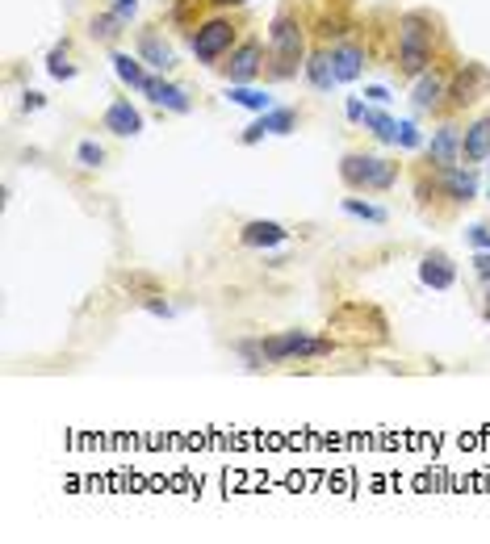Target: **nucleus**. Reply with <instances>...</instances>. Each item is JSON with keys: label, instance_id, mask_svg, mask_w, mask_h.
I'll list each match as a JSON object with an SVG mask.
<instances>
[{"label": "nucleus", "instance_id": "obj_21", "mask_svg": "<svg viewBox=\"0 0 490 544\" xmlns=\"http://www.w3.org/2000/svg\"><path fill=\"white\" fill-rule=\"evenodd\" d=\"M113 72H118L122 80L131 88H142L147 84V72H142V63L134 59V54H126V51H113Z\"/></svg>", "mask_w": 490, "mask_h": 544}, {"label": "nucleus", "instance_id": "obj_12", "mask_svg": "<svg viewBox=\"0 0 490 544\" xmlns=\"http://www.w3.org/2000/svg\"><path fill=\"white\" fill-rule=\"evenodd\" d=\"M294 126H298V113H294V109H269V113H260V118H256L248 131H243L240 142H260L264 134H289Z\"/></svg>", "mask_w": 490, "mask_h": 544}, {"label": "nucleus", "instance_id": "obj_5", "mask_svg": "<svg viewBox=\"0 0 490 544\" xmlns=\"http://www.w3.org/2000/svg\"><path fill=\"white\" fill-rule=\"evenodd\" d=\"M235 22L230 17H210V22H201L193 30V54L201 59L206 67H214L222 54L235 51Z\"/></svg>", "mask_w": 490, "mask_h": 544}, {"label": "nucleus", "instance_id": "obj_32", "mask_svg": "<svg viewBox=\"0 0 490 544\" xmlns=\"http://www.w3.org/2000/svg\"><path fill=\"white\" fill-rule=\"evenodd\" d=\"M348 118H352V121H365V105H360L357 97L348 101Z\"/></svg>", "mask_w": 490, "mask_h": 544}, {"label": "nucleus", "instance_id": "obj_1", "mask_svg": "<svg viewBox=\"0 0 490 544\" xmlns=\"http://www.w3.org/2000/svg\"><path fill=\"white\" fill-rule=\"evenodd\" d=\"M302 59H306V30L294 9H281L269 25V76L272 80L298 76V67H306Z\"/></svg>", "mask_w": 490, "mask_h": 544}, {"label": "nucleus", "instance_id": "obj_11", "mask_svg": "<svg viewBox=\"0 0 490 544\" xmlns=\"http://www.w3.org/2000/svg\"><path fill=\"white\" fill-rule=\"evenodd\" d=\"M440 193H445L448 201L466 206V201L478 197V172H474V168H445V172H440Z\"/></svg>", "mask_w": 490, "mask_h": 544}, {"label": "nucleus", "instance_id": "obj_8", "mask_svg": "<svg viewBox=\"0 0 490 544\" xmlns=\"http://www.w3.org/2000/svg\"><path fill=\"white\" fill-rule=\"evenodd\" d=\"M427 163H432L436 172H445V168H457L461 163V131L453 126V121H445V126L432 134V142H427Z\"/></svg>", "mask_w": 490, "mask_h": 544}, {"label": "nucleus", "instance_id": "obj_17", "mask_svg": "<svg viewBox=\"0 0 490 544\" xmlns=\"http://www.w3.org/2000/svg\"><path fill=\"white\" fill-rule=\"evenodd\" d=\"M461 160L466 163L490 160V118H478L466 134H461Z\"/></svg>", "mask_w": 490, "mask_h": 544}, {"label": "nucleus", "instance_id": "obj_16", "mask_svg": "<svg viewBox=\"0 0 490 544\" xmlns=\"http://www.w3.org/2000/svg\"><path fill=\"white\" fill-rule=\"evenodd\" d=\"M285 235H289V230H285L281 222H272V218H251L248 227L240 230V239L248 243V248H277V243H285Z\"/></svg>", "mask_w": 490, "mask_h": 544}, {"label": "nucleus", "instance_id": "obj_2", "mask_svg": "<svg viewBox=\"0 0 490 544\" xmlns=\"http://www.w3.org/2000/svg\"><path fill=\"white\" fill-rule=\"evenodd\" d=\"M398 67L411 80H419L427 67H436V30L432 17L419 9L398 17Z\"/></svg>", "mask_w": 490, "mask_h": 544}, {"label": "nucleus", "instance_id": "obj_29", "mask_svg": "<svg viewBox=\"0 0 490 544\" xmlns=\"http://www.w3.org/2000/svg\"><path fill=\"white\" fill-rule=\"evenodd\" d=\"M113 13H118V17H126V22H131L134 13H139V0H113Z\"/></svg>", "mask_w": 490, "mask_h": 544}, {"label": "nucleus", "instance_id": "obj_19", "mask_svg": "<svg viewBox=\"0 0 490 544\" xmlns=\"http://www.w3.org/2000/svg\"><path fill=\"white\" fill-rule=\"evenodd\" d=\"M139 54H142V59H147V63H152V67H160V72H168V67L176 63V59H172V46H168V43H160L155 34H142Z\"/></svg>", "mask_w": 490, "mask_h": 544}, {"label": "nucleus", "instance_id": "obj_18", "mask_svg": "<svg viewBox=\"0 0 490 544\" xmlns=\"http://www.w3.org/2000/svg\"><path fill=\"white\" fill-rule=\"evenodd\" d=\"M306 76H310V84H315L318 92H327L331 84H339L336 67H331V51H310L306 54Z\"/></svg>", "mask_w": 490, "mask_h": 544}, {"label": "nucleus", "instance_id": "obj_31", "mask_svg": "<svg viewBox=\"0 0 490 544\" xmlns=\"http://www.w3.org/2000/svg\"><path fill=\"white\" fill-rule=\"evenodd\" d=\"M365 97H369V101H377V105H386V101H390V92H386V88H381V84H373V88H365Z\"/></svg>", "mask_w": 490, "mask_h": 544}, {"label": "nucleus", "instance_id": "obj_4", "mask_svg": "<svg viewBox=\"0 0 490 544\" xmlns=\"http://www.w3.org/2000/svg\"><path fill=\"white\" fill-rule=\"evenodd\" d=\"M331 352V339H318L310 331H277V335L260 339V356L269 364H285V360H318Z\"/></svg>", "mask_w": 490, "mask_h": 544}, {"label": "nucleus", "instance_id": "obj_13", "mask_svg": "<svg viewBox=\"0 0 490 544\" xmlns=\"http://www.w3.org/2000/svg\"><path fill=\"white\" fill-rule=\"evenodd\" d=\"M419 281L432 285V289H453L457 268H453V260H448L445 251H427L424 260H419Z\"/></svg>", "mask_w": 490, "mask_h": 544}, {"label": "nucleus", "instance_id": "obj_28", "mask_svg": "<svg viewBox=\"0 0 490 544\" xmlns=\"http://www.w3.org/2000/svg\"><path fill=\"white\" fill-rule=\"evenodd\" d=\"M469 243H474L478 251H490V227H482V222L478 227H469Z\"/></svg>", "mask_w": 490, "mask_h": 544}, {"label": "nucleus", "instance_id": "obj_30", "mask_svg": "<svg viewBox=\"0 0 490 544\" xmlns=\"http://www.w3.org/2000/svg\"><path fill=\"white\" fill-rule=\"evenodd\" d=\"M474 272H478L482 281H490V251H478V256H474Z\"/></svg>", "mask_w": 490, "mask_h": 544}, {"label": "nucleus", "instance_id": "obj_25", "mask_svg": "<svg viewBox=\"0 0 490 544\" xmlns=\"http://www.w3.org/2000/svg\"><path fill=\"white\" fill-rule=\"evenodd\" d=\"M46 72H51L54 80H72V76H76V67L67 63V46H54L51 59H46Z\"/></svg>", "mask_w": 490, "mask_h": 544}, {"label": "nucleus", "instance_id": "obj_34", "mask_svg": "<svg viewBox=\"0 0 490 544\" xmlns=\"http://www.w3.org/2000/svg\"><path fill=\"white\" fill-rule=\"evenodd\" d=\"M210 5H248V0H210Z\"/></svg>", "mask_w": 490, "mask_h": 544}, {"label": "nucleus", "instance_id": "obj_35", "mask_svg": "<svg viewBox=\"0 0 490 544\" xmlns=\"http://www.w3.org/2000/svg\"><path fill=\"white\" fill-rule=\"evenodd\" d=\"M486 318H490V302H486Z\"/></svg>", "mask_w": 490, "mask_h": 544}, {"label": "nucleus", "instance_id": "obj_22", "mask_svg": "<svg viewBox=\"0 0 490 544\" xmlns=\"http://www.w3.org/2000/svg\"><path fill=\"white\" fill-rule=\"evenodd\" d=\"M365 131H373L377 142H398V121L377 113V109H365Z\"/></svg>", "mask_w": 490, "mask_h": 544}, {"label": "nucleus", "instance_id": "obj_10", "mask_svg": "<svg viewBox=\"0 0 490 544\" xmlns=\"http://www.w3.org/2000/svg\"><path fill=\"white\" fill-rule=\"evenodd\" d=\"M448 72H436V67H427L424 76L415 80V109H424V113H432V109L445 105L448 97Z\"/></svg>", "mask_w": 490, "mask_h": 544}, {"label": "nucleus", "instance_id": "obj_14", "mask_svg": "<svg viewBox=\"0 0 490 544\" xmlns=\"http://www.w3.org/2000/svg\"><path fill=\"white\" fill-rule=\"evenodd\" d=\"M139 92H142V97H152L155 105L172 109V113H189V109H193V101L185 97V88L168 84V80H155V76H147V84H142Z\"/></svg>", "mask_w": 490, "mask_h": 544}, {"label": "nucleus", "instance_id": "obj_24", "mask_svg": "<svg viewBox=\"0 0 490 544\" xmlns=\"http://www.w3.org/2000/svg\"><path fill=\"white\" fill-rule=\"evenodd\" d=\"M344 209H348L352 218H365V222H386V209L369 206V201H357V197H344Z\"/></svg>", "mask_w": 490, "mask_h": 544}, {"label": "nucleus", "instance_id": "obj_7", "mask_svg": "<svg viewBox=\"0 0 490 544\" xmlns=\"http://www.w3.org/2000/svg\"><path fill=\"white\" fill-rule=\"evenodd\" d=\"M222 72H227L230 84H251V80L264 72V46H260V38H248V43L235 46V51H230V59L222 63Z\"/></svg>", "mask_w": 490, "mask_h": 544}, {"label": "nucleus", "instance_id": "obj_6", "mask_svg": "<svg viewBox=\"0 0 490 544\" xmlns=\"http://www.w3.org/2000/svg\"><path fill=\"white\" fill-rule=\"evenodd\" d=\"M486 88H490V72H486V67H482V63H461L457 72H453V80H448V105H453V109L474 105Z\"/></svg>", "mask_w": 490, "mask_h": 544}, {"label": "nucleus", "instance_id": "obj_20", "mask_svg": "<svg viewBox=\"0 0 490 544\" xmlns=\"http://www.w3.org/2000/svg\"><path fill=\"white\" fill-rule=\"evenodd\" d=\"M227 101H235V105H243V109H256V113H269V109H272V101L264 97L260 88H248V84H230Z\"/></svg>", "mask_w": 490, "mask_h": 544}, {"label": "nucleus", "instance_id": "obj_9", "mask_svg": "<svg viewBox=\"0 0 490 544\" xmlns=\"http://www.w3.org/2000/svg\"><path fill=\"white\" fill-rule=\"evenodd\" d=\"M101 126H105L109 134H118V139H134V134L142 131V113H139V109H134L126 97H118V101H109Z\"/></svg>", "mask_w": 490, "mask_h": 544}, {"label": "nucleus", "instance_id": "obj_27", "mask_svg": "<svg viewBox=\"0 0 490 544\" xmlns=\"http://www.w3.org/2000/svg\"><path fill=\"white\" fill-rule=\"evenodd\" d=\"M419 142L424 139H419V131H415L411 121H398V147H419Z\"/></svg>", "mask_w": 490, "mask_h": 544}, {"label": "nucleus", "instance_id": "obj_3", "mask_svg": "<svg viewBox=\"0 0 490 544\" xmlns=\"http://www.w3.org/2000/svg\"><path fill=\"white\" fill-rule=\"evenodd\" d=\"M339 176H344V185L357 189V193H386V189L398 180V163L381 160V155H369V151H348L339 160Z\"/></svg>", "mask_w": 490, "mask_h": 544}, {"label": "nucleus", "instance_id": "obj_23", "mask_svg": "<svg viewBox=\"0 0 490 544\" xmlns=\"http://www.w3.org/2000/svg\"><path fill=\"white\" fill-rule=\"evenodd\" d=\"M122 25H126V17H118V13L109 9V13H101V17H93V38H101V43H118Z\"/></svg>", "mask_w": 490, "mask_h": 544}, {"label": "nucleus", "instance_id": "obj_33", "mask_svg": "<svg viewBox=\"0 0 490 544\" xmlns=\"http://www.w3.org/2000/svg\"><path fill=\"white\" fill-rule=\"evenodd\" d=\"M25 109H43V92H25Z\"/></svg>", "mask_w": 490, "mask_h": 544}, {"label": "nucleus", "instance_id": "obj_15", "mask_svg": "<svg viewBox=\"0 0 490 544\" xmlns=\"http://www.w3.org/2000/svg\"><path fill=\"white\" fill-rule=\"evenodd\" d=\"M331 67H336V80H339V84H352V80L365 72V46H357V43H336V51H331Z\"/></svg>", "mask_w": 490, "mask_h": 544}, {"label": "nucleus", "instance_id": "obj_26", "mask_svg": "<svg viewBox=\"0 0 490 544\" xmlns=\"http://www.w3.org/2000/svg\"><path fill=\"white\" fill-rule=\"evenodd\" d=\"M76 160L84 163V168H101V163H105V151H101L97 142H80V147H76Z\"/></svg>", "mask_w": 490, "mask_h": 544}]
</instances>
